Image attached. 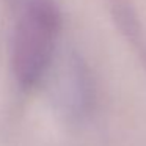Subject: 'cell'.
<instances>
[{
	"mask_svg": "<svg viewBox=\"0 0 146 146\" xmlns=\"http://www.w3.org/2000/svg\"><path fill=\"white\" fill-rule=\"evenodd\" d=\"M60 30L61 10L57 0H17L11 64L21 88L32 90L44 79Z\"/></svg>",
	"mask_w": 146,
	"mask_h": 146,
	"instance_id": "1",
	"label": "cell"
}]
</instances>
